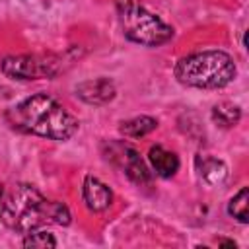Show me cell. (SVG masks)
<instances>
[{"mask_svg":"<svg viewBox=\"0 0 249 249\" xmlns=\"http://www.w3.org/2000/svg\"><path fill=\"white\" fill-rule=\"evenodd\" d=\"M14 128L51 140H68L78 130V121L53 97L31 95L8 111Z\"/></svg>","mask_w":249,"mask_h":249,"instance_id":"obj_1","label":"cell"},{"mask_svg":"<svg viewBox=\"0 0 249 249\" xmlns=\"http://www.w3.org/2000/svg\"><path fill=\"white\" fill-rule=\"evenodd\" d=\"M0 218L18 233H29L53 222V200H47L33 185L18 183L0 198Z\"/></svg>","mask_w":249,"mask_h":249,"instance_id":"obj_2","label":"cell"},{"mask_svg":"<svg viewBox=\"0 0 249 249\" xmlns=\"http://www.w3.org/2000/svg\"><path fill=\"white\" fill-rule=\"evenodd\" d=\"M175 78L191 88L216 89L235 78V62L224 51H198L175 64Z\"/></svg>","mask_w":249,"mask_h":249,"instance_id":"obj_3","label":"cell"},{"mask_svg":"<svg viewBox=\"0 0 249 249\" xmlns=\"http://www.w3.org/2000/svg\"><path fill=\"white\" fill-rule=\"evenodd\" d=\"M119 21L123 33L144 47H160L173 37V29L136 0H119Z\"/></svg>","mask_w":249,"mask_h":249,"instance_id":"obj_4","label":"cell"},{"mask_svg":"<svg viewBox=\"0 0 249 249\" xmlns=\"http://www.w3.org/2000/svg\"><path fill=\"white\" fill-rule=\"evenodd\" d=\"M60 66L56 54H12L2 60V72L12 80L53 78L60 72Z\"/></svg>","mask_w":249,"mask_h":249,"instance_id":"obj_5","label":"cell"},{"mask_svg":"<svg viewBox=\"0 0 249 249\" xmlns=\"http://www.w3.org/2000/svg\"><path fill=\"white\" fill-rule=\"evenodd\" d=\"M105 158L115 163L130 181L136 185H146L152 181V171L148 169L146 161L140 158V154L126 142H107L103 146Z\"/></svg>","mask_w":249,"mask_h":249,"instance_id":"obj_6","label":"cell"},{"mask_svg":"<svg viewBox=\"0 0 249 249\" xmlns=\"http://www.w3.org/2000/svg\"><path fill=\"white\" fill-rule=\"evenodd\" d=\"M115 93L117 88L109 78H95L76 86V95L89 105H105L115 97Z\"/></svg>","mask_w":249,"mask_h":249,"instance_id":"obj_7","label":"cell"},{"mask_svg":"<svg viewBox=\"0 0 249 249\" xmlns=\"http://www.w3.org/2000/svg\"><path fill=\"white\" fill-rule=\"evenodd\" d=\"M82 196H84L86 206H88L91 212H101V210L109 208V204L113 202V193H111V189H109L103 181H99L97 177H91V175H88V177L84 179Z\"/></svg>","mask_w":249,"mask_h":249,"instance_id":"obj_8","label":"cell"},{"mask_svg":"<svg viewBox=\"0 0 249 249\" xmlns=\"http://www.w3.org/2000/svg\"><path fill=\"white\" fill-rule=\"evenodd\" d=\"M148 161L154 169L156 175L167 179V177H173L179 169V158L175 152H169L165 150L163 146H152L150 152H148Z\"/></svg>","mask_w":249,"mask_h":249,"instance_id":"obj_9","label":"cell"},{"mask_svg":"<svg viewBox=\"0 0 249 249\" xmlns=\"http://www.w3.org/2000/svg\"><path fill=\"white\" fill-rule=\"evenodd\" d=\"M196 171L200 179H204L208 185H220L228 177V167L224 161L210 158V156H198L196 158Z\"/></svg>","mask_w":249,"mask_h":249,"instance_id":"obj_10","label":"cell"},{"mask_svg":"<svg viewBox=\"0 0 249 249\" xmlns=\"http://www.w3.org/2000/svg\"><path fill=\"white\" fill-rule=\"evenodd\" d=\"M158 128V121L154 117H134V119H128V121H123L119 130L124 134V136H130V138H142L146 134H150L152 130Z\"/></svg>","mask_w":249,"mask_h":249,"instance_id":"obj_11","label":"cell"},{"mask_svg":"<svg viewBox=\"0 0 249 249\" xmlns=\"http://www.w3.org/2000/svg\"><path fill=\"white\" fill-rule=\"evenodd\" d=\"M239 119H241V109L237 105H233V103H226L224 101V103L214 105V109H212V121L216 124L224 126V128L237 124Z\"/></svg>","mask_w":249,"mask_h":249,"instance_id":"obj_12","label":"cell"},{"mask_svg":"<svg viewBox=\"0 0 249 249\" xmlns=\"http://www.w3.org/2000/svg\"><path fill=\"white\" fill-rule=\"evenodd\" d=\"M228 214L241 224L249 222V189L243 187L228 204Z\"/></svg>","mask_w":249,"mask_h":249,"instance_id":"obj_13","label":"cell"},{"mask_svg":"<svg viewBox=\"0 0 249 249\" xmlns=\"http://www.w3.org/2000/svg\"><path fill=\"white\" fill-rule=\"evenodd\" d=\"M23 247H56V239L53 237V233L49 231H29L25 233L23 239Z\"/></svg>","mask_w":249,"mask_h":249,"instance_id":"obj_14","label":"cell"},{"mask_svg":"<svg viewBox=\"0 0 249 249\" xmlns=\"http://www.w3.org/2000/svg\"><path fill=\"white\" fill-rule=\"evenodd\" d=\"M0 198H2V189H0Z\"/></svg>","mask_w":249,"mask_h":249,"instance_id":"obj_15","label":"cell"}]
</instances>
